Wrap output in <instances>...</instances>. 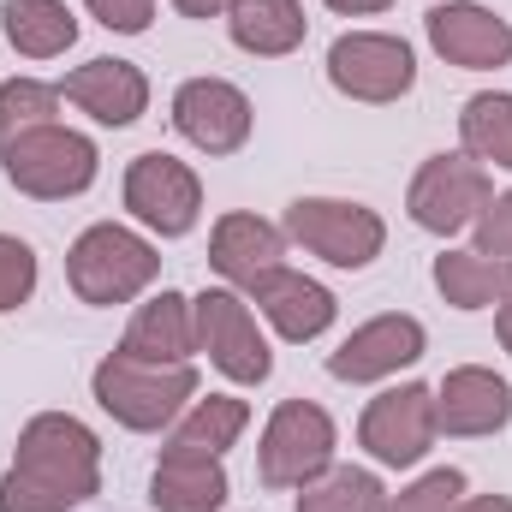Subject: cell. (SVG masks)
<instances>
[{"mask_svg":"<svg viewBox=\"0 0 512 512\" xmlns=\"http://www.w3.org/2000/svg\"><path fill=\"white\" fill-rule=\"evenodd\" d=\"M102 495V441L72 411H36L0 471V512H78Z\"/></svg>","mask_w":512,"mask_h":512,"instance_id":"1","label":"cell"},{"mask_svg":"<svg viewBox=\"0 0 512 512\" xmlns=\"http://www.w3.org/2000/svg\"><path fill=\"white\" fill-rule=\"evenodd\" d=\"M90 393H96V405L120 429H131V435H161L197 399V364H143L131 352H108L90 370Z\"/></svg>","mask_w":512,"mask_h":512,"instance_id":"2","label":"cell"},{"mask_svg":"<svg viewBox=\"0 0 512 512\" xmlns=\"http://www.w3.org/2000/svg\"><path fill=\"white\" fill-rule=\"evenodd\" d=\"M155 280H161V251H155V239L131 233L120 221L84 227V233L72 239V251H66V286H72L78 304H90V310L131 304V298H143Z\"/></svg>","mask_w":512,"mask_h":512,"instance_id":"3","label":"cell"},{"mask_svg":"<svg viewBox=\"0 0 512 512\" xmlns=\"http://www.w3.org/2000/svg\"><path fill=\"white\" fill-rule=\"evenodd\" d=\"M0 167H6L12 191H24V197H36V203H66V197H84V191L96 185L102 149H96L84 131H72V126L54 120V126L18 137V143L0 155Z\"/></svg>","mask_w":512,"mask_h":512,"instance_id":"4","label":"cell"},{"mask_svg":"<svg viewBox=\"0 0 512 512\" xmlns=\"http://www.w3.org/2000/svg\"><path fill=\"white\" fill-rule=\"evenodd\" d=\"M292 245H304L310 256H322L328 268H370L387 251V221L370 203H352V197H298L286 203V227H280Z\"/></svg>","mask_w":512,"mask_h":512,"instance_id":"5","label":"cell"},{"mask_svg":"<svg viewBox=\"0 0 512 512\" xmlns=\"http://www.w3.org/2000/svg\"><path fill=\"white\" fill-rule=\"evenodd\" d=\"M334 447H340V429L316 399H280L262 423L256 471L268 489H304L334 465Z\"/></svg>","mask_w":512,"mask_h":512,"instance_id":"6","label":"cell"},{"mask_svg":"<svg viewBox=\"0 0 512 512\" xmlns=\"http://www.w3.org/2000/svg\"><path fill=\"white\" fill-rule=\"evenodd\" d=\"M495 197V173L483 161H471L465 149L453 155H429L417 173H411V191H405V215L435 233V239H453L465 227H477V215L489 209Z\"/></svg>","mask_w":512,"mask_h":512,"instance_id":"7","label":"cell"},{"mask_svg":"<svg viewBox=\"0 0 512 512\" xmlns=\"http://www.w3.org/2000/svg\"><path fill=\"white\" fill-rule=\"evenodd\" d=\"M328 84H334L346 102L387 108V102L411 96V84H417V54H411V42L393 36V30H346V36H334V48H328Z\"/></svg>","mask_w":512,"mask_h":512,"instance_id":"8","label":"cell"},{"mask_svg":"<svg viewBox=\"0 0 512 512\" xmlns=\"http://www.w3.org/2000/svg\"><path fill=\"white\" fill-rule=\"evenodd\" d=\"M191 304H197V352H203L227 382L262 387L274 376V352H268V340H262V328H256V310H251L245 292L209 286V292H197Z\"/></svg>","mask_w":512,"mask_h":512,"instance_id":"9","label":"cell"},{"mask_svg":"<svg viewBox=\"0 0 512 512\" xmlns=\"http://www.w3.org/2000/svg\"><path fill=\"white\" fill-rule=\"evenodd\" d=\"M126 209L143 233L185 239L203 221V179L191 161H179L167 149H143L126 167Z\"/></svg>","mask_w":512,"mask_h":512,"instance_id":"10","label":"cell"},{"mask_svg":"<svg viewBox=\"0 0 512 512\" xmlns=\"http://www.w3.org/2000/svg\"><path fill=\"white\" fill-rule=\"evenodd\" d=\"M441 423H435V387L423 382H399V387H382L364 417H358V447L387 465V471H411L429 459Z\"/></svg>","mask_w":512,"mask_h":512,"instance_id":"11","label":"cell"},{"mask_svg":"<svg viewBox=\"0 0 512 512\" xmlns=\"http://www.w3.org/2000/svg\"><path fill=\"white\" fill-rule=\"evenodd\" d=\"M173 131L203 155H239L256 131V108L233 78H185L173 90Z\"/></svg>","mask_w":512,"mask_h":512,"instance_id":"12","label":"cell"},{"mask_svg":"<svg viewBox=\"0 0 512 512\" xmlns=\"http://www.w3.org/2000/svg\"><path fill=\"white\" fill-rule=\"evenodd\" d=\"M423 352H429V328H423L417 316H405V310H387V316L358 322V328L328 352V376H334V382H352V387L387 382V376L411 370Z\"/></svg>","mask_w":512,"mask_h":512,"instance_id":"13","label":"cell"},{"mask_svg":"<svg viewBox=\"0 0 512 512\" xmlns=\"http://www.w3.org/2000/svg\"><path fill=\"white\" fill-rule=\"evenodd\" d=\"M423 36L459 72H501V66H512V24L501 12L477 6V0H441V6H429L423 12Z\"/></svg>","mask_w":512,"mask_h":512,"instance_id":"14","label":"cell"},{"mask_svg":"<svg viewBox=\"0 0 512 512\" xmlns=\"http://www.w3.org/2000/svg\"><path fill=\"white\" fill-rule=\"evenodd\" d=\"M256 304V316L286 340V346H310V340H322L328 328H334V316H340V298L322 286V280H310V274H298V268H274V274H262L251 292H245Z\"/></svg>","mask_w":512,"mask_h":512,"instance_id":"15","label":"cell"},{"mask_svg":"<svg viewBox=\"0 0 512 512\" xmlns=\"http://www.w3.org/2000/svg\"><path fill=\"white\" fill-rule=\"evenodd\" d=\"M435 423L441 435H459V441H483V435H501L512 423V382L495 376L489 364H459L435 382Z\"/></svg>","mask_w":512,"mask_h":512,"instance_id":"16","label":"cell"},{"mask_svg":"<svg viewBox=\"0 0 512 512\" xmlns=\"http://www.w3.org/2000/svg\"><path fill=\"white\" fill-rule=\"evenodd\" d=\"M60 96L108 131H126L149 114V78L131 60H84V66H72L60 78Z\"/></svg>","mask_w":512,"mask_h":512,"instance_id":"17","label":"cell"},{"mask_svg":"<svg viewBox=\"0 0 512 512\" xmlns=\"http://www.w3.org/2000/svg\"><path fill=\"white\" fill-rule=\"evenodd\" d=\"M286 262V233L274 221H262L251 209H233L209 227V268L233 286V292H251L262 274H274Z\"/></svg>","mask_w":512,"mask_h":512,"instance_id":"18","label":"cell"},{"mask_svg":"<svg viewBox=\"0 0 512 512\" xmlns=\"http://www.w3.org/2000/svg\"><path fill=\"white\" fill-rule=\"evenodd\" d=\"M233 501L227 465L215 453H191V447H161L155 471H149V507L155 512H221Z\"/></svg>","mask_w":512,"mask_h":512,"instance_id":"19","label":"cell"},{"mask_svg":"<svg viewBox=\"0 0 512 512\" xmlns=\"http://www.w3.org/2000/svg\"><path fill=\"white\" fill-rule=\"evenodd\" d=\"M120 352L143 358V364H191L197 358V304L185 292H167L161 286L155 298L137 304Z\"/></svg>","mask_w":512,"mask_h":512,"instance_id":"20","label":"cell"},{"mask_svg":"<svg viewBox=\"0 0 512 512\" xmlns=\"http://www.w3.org/2000/svg\"><path fill=\"white\" fill-rule=\"evenodd\" d=\"M304 0H233L227 6V36L233 48H245L256 60H280L292 48H304Z\"/></svg>","mask_w":512,"mask_h":512,"instance_id":"21","label":"cell"},{"mask_svg":"<svg viewBox=\"0 0 512 512\" xmlns=\"http://www.w3.org/2000/svg\"><path fill=\"white\" fill-rule=\"evenodd\" d=\"M0 30L24 60H60L78 42V12L66 0H0Z\"/></svg>","mask_w":512,"mask_h":512,"instance_id":"22","label":"cell"},{"mask_svg":"<svg viewBox=\"0 0 512 512\" xmlns=\"http://www.w3.org/2000/svg\"><path fill=\"white\" fill-rule=\"evenodd\" d=\"M435 292L453 310H495L512 292V262L483 251H441L435 256Z\"/></svg>","mask_w":512,"mask_h":512,"instance_id":"23","label":"cell"},{"mask_svg":"<svg viewBox=\"0 0 512 512\" xmlns=\"http://www.w3.org/2000/svg\"><path fill=\"white\" fill-rule=\"evenodd\" d=\"M459 149L483 161L489 173H512V96L507 90H477L459 108Z\"/></svg>","mask_w":512,"mask_h":512,"instance_id":"24","label":"cell"},{"mask_svg":"<svg viewBox=\"0 0 512 512\" xmlns=\"http://www.w3.org/2000/svg\"><path fill=\"white\" fill-rule=\"evenodd\" d=\"M251 429V405L239 393H209V399H191L185 417L173 423V441L167 447H191V453H227L239 435Z\"/></svg>","mask_w":512,"mask_h":512,"instance_id":"25","label":"cell"},{"mask_svg":"<svg viewBox=\"0 0 512 512\" xmlns=\"http://www.w3.org/2000/svg\"><path fill=\"white\" fill-rule=\"evenodd\" d=\"M292 512H387V483L364 465H328L316 483L298 489Z\"/></svg>","mask_w":512,"mask_h":512,"instance_id":"26","label":"cell"},{"mask_svg":"<svg viewBox=\"0 0 512 512\" xmlns=\"http://www.w3.org/2000/svg\"><path fill=\"white\" fill-rule=\"evenodd\" d=\"M60 102H66L60 84H42V78H6V84H0V155H6L18 137L54 126Z\"/></svg>","mask_w":512,"mask_h":512,"instance_id":"27","label":"cell"},{"mask_svg":"<svg viewBox=\"0 0 512 512\" xmlns=\"http://www.w3.org/2000/svg\"><path fill=\"white\" fill-rule=\"evenodd\" d=\"M465 501V471L459 465H435L417 483H405L399 495H387V512H453Z\"/></svg>","mask_w":512,"mask_h":512,"instance_id":"28","label":"cell"},{"mask_svg":"<svg viewBox=\"0 0 512 512\" xmlns=\"http://www.w3.org/2000/svg\"><path fill=\"white\" fill-rule=\"evenodd\" d=\"M36 280H42V262H36V251H30L24 239L0 233V316L24 310V304L36 298Z\"/></svg>","mask_w":512,"mask_h":512,"instance_id":"29","label":"cell"},{"mask_svg":"<svg viewBox=\"0 0 512 512\" xmlns=\"http://www.w3.org/2000/svg\"><path fill=\"white\" fill-rule=\"evenodd\" d=\"M477 245L471 251H483V256H501V262H512V191H495L489 197V209L477 215Z\"/></svg>","mask_w":512,"mask_h":512,"instance_id":"30","label":"cell"},{"mask_svg":"<svg viewBox=\"0 0 512 512\" xmlns=\"http://www.w3.org/2000/svg\"><path fill=\"white\" fill-rule=\"evenodd\" d=\"M84 12L114 36H143L155 24V0H84Z\"/></svg>","mask_w":512,"mask_h":512,"instance_id":"31","label":"cell"},{"mask_svg":"<svg viewBox=\"0 0 512 512\" xmlns=\"http://www.w3.org/2000/svg\"><path fill=\"white\" fill-rule=\"evenodd\" d=\"M227 6H233V0H173V12H179V18H197V24H203V18H227Z\"/></svg>","mask_w":512,"mask_h":512,"instance_id":"32","label":"cell"},{"mask_svg":"<svg viewBox=\"0 0 512 512\" xmlns=\"http://www.w3.org/2000/svg\"><path fill=\"white\" fill-rule=\"evenodd\" d=\"M328 12H340V18H376V12H387L393 0H322Z\"/></svg>","mask_w":512,"mask_h":512,"instance_id":"33","label":"cell"},{"mask_svg":"<svg viewBox=\"0 0 512 512\" xmlns=\"http://www.w3.org/2000/svg\"><path fill=\"white\" fill-rule=\"evenodd\" d=\"M453 512H512V495H465Z\"/></svg>","mask_w":512,"mask_h":512,"instance_id":"34","label":"cell"},{"mask_svg":"<svg viewBox=\"0 0 512 512\" xmlns=\"http://www.w3.org/2000/svg\"><path fill=\"white\" fill-rule=\"evenodd\" d=\"M495 340H501V352H512V292L495 304Z\"/></svg>","mask_w":512,"mask_h":512,"instance_id":"35","label":"cell"}]
</instances>
